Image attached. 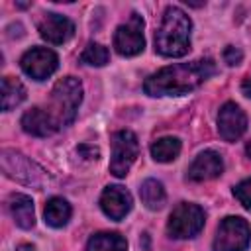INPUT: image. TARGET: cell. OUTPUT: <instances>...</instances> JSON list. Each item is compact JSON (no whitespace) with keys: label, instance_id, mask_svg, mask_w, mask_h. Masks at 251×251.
Segmentation results:
<instances>
[{"label":"cell","instance_id":"24","mask_svg":"<svg viewBox=\"0 0 251 251\" xmlns=\"http://www.w3.org/2000/svg\"><path fill=\"white\" fill-rule=\"evenodd\" d=\"M80 155H84V159H98V155H100V151L96 149V147H90V145H80L78 149H76Z\"/></svg>","mask_w":251,"mask_h":251},{"label":"cell","instance_id":"13","mask_svg":"<svg viewBox=\"0 0 251 251\" xmlns=\"http://www.w3.org/2000/svg\"><path fill=\"white\" fill-rule=\"evenodd\" d=\"M224 173V161H222V155L218 151H202L194 161L192 165L188 167V178L190 180H196V182H202V180H212L216 176H220Z\"/></svg>","mask_w":251,"mask_h":251},{"label":"cell","instance_id":"18","mask_svg":"<svg viewBox=\"0 0 251 251\" xmlns=\"http://www.w3.org/2000/svg\"><path fill=\"white\" fill-rule=\"evenodd\" d=\"M25 100V86L14 78V76H4L2 78V110L8 112L22 104Z\"/></svg>","mask_w":251,"mask_h":251},{"label":"cell","instance_id":"22","mask_svg":"<svg viewBox=\"0 0 251 251\" xmlns=\"http://www.w3.org/2000/svg\"><path fill=\"white\" fill-rule=\"evenodd\" d=\"M233 196L239 200V204L247 210H251V178L241 180L235 188H233Z\"/></svg>","mask_w":251,"mask_h":251},{"label":"cell","instance_id":"17","mask_svg":"<svg viewBox=\"0 0 251 251\" xmlns=\"http://www.w3.org/2000/svg\"><path fill=\"white\" fill-rule=\"evenodd\" d=\"M86 251H127V241L120 233L100 231L88 239Z\"/></svg>","mask_w":251,"mask_h":251},{"label":"cell","instance_id":"1","mask_svg":"<svg viewBox=\"0 0 251 251\" xmlns=\"http://www.w3.org/2000/svg\"><path fill=\"white\" fill-rule=\"evenodd\" d=\"M216 73L212 59H196L190 63H176L159 69L143 82V90L149 96H180L198 88L206 78Z\"/></svg>","mask_w":251,"mask_h":251},{"label":"cell","instance_id":"23","mask_svg":"<svg viewBox=\"0 0 251 251\" xmlns=\"http://www.w3.org/2000/svg\"><path fill=\"white\" fill-rule=\"evenodd\" d=\"M241 59H243L241 49H237V47H233V45H227V47L224 49V61H226L229 67L239 65V63H241Z\"/></svg>","mask_w":251,"mask_h":251},{"label":"cell","instance_id":"12","mask_svg":"<svg viewBox=\"0 0 251 251\" xmlns=\"http://www.w3.org/2000/svg\"><path fill=\"white\" fill-rule=\"evenodd\" d=\"M37 27H39V35L53 45H61L69 41L75 33V24L61 14H45V18L39 22Z\"/></svg>","mask_w":251,"mask_h":251},{"label":"cell","instance_id":"25","mask_svg":"<svg viewBox=\"0 0 251 251\" xmlns=\"http://www.w3.org/2000/svg\"><path fill=\"white\" fill-rule=\"evenodd\" d=\"M241 90H243V94H245V96H249V98H251V76L243 80V84H241Z\"/></svg>","mask_w":251,"mask_h":251},{"label":"cell","instance_id":"11","mask_svg":"<svg viewBox=\"0 0 251 251\" xmlns=\"http://www.w3.org/2000/svg\"><path fill=\"white\" fill-rule=\"evenodd\" d=\"M131 194L118 184L106 186L100 196V208L110 220H124L131 210Z\"/></svg>","mask_w":251,"mask_h":251},{"label":"cell","instance_id":"10","mask_svg":"<svg viewBox=\"0 0 251 251\" xmlns=\"http://www.w3.org/2000/svg\"><path fill=\"white\" fill-rule=\"evenodd\" d=\"M247 129V116L235 102H226L218 114V131L222 139L235 141Z\"/></svg>","mask_w":251,"mask_h":251},{"label":"cell","instance_id":"6","mask_svg":"<svg viewBox=\"0 0 251 251\" xmlns=\"http://www.w3.org/2000/svg\"><path fill=\"white\" fill-rule=\"evenodd\" d=\"M204 220H206L204 210L198 204L182 202L171 212L167 222V233L169 237H175V239L194 237L204 227Z\"/></svg>","mask_w":251,"mask_h":251},{"label":"cell","instance_id":"16","mask_svg":"<svg viewBox=\"0 0 251 251\" xmlns=\"http://www.w3.org/2000/svg\"><path fill=\"white\" fill-rule=\"evenodd\" d=\"M71 204L61 198V196H53L47 200L43 216H45V224L51 227H63L67 226V222L71 220Z\"/></svg>","mask_w":251,"mask_h":251},{"label":"cell","instance_id":"19","mask_svg":"<svg viewBox=\"0 0 251 251\" xmlns=\"http://www.w3.org/2000/svg\"><path fill=\"white\" fill-rule=\"evenodd\" d=\"M139 196H141V202L149 208V210H159L165 206V200H167V194H165V188L159 180L155 178H147L141 182L139 186Z\"/></svg>","mask_w":251,"mask_h":251},{"label":"cell","instance_id":"9","mask_svg":"<svg viewBox=\"0 0 251 251\" xmlns=\"http://www.w3.org/2000/svg\"><path fill=\"white\" fill-rule=\"evenodd\" d=\"M20 67L33 80H45L47 76H51L57 71L59 57L55 51H51L47 47H31L29 51H25L22 55Z\"/></svg>","mask_w":251,"mask_h":251},{"label":"cell","instance_id":"20","mask_svg":"<svg viewBox=\"0 0 251 251\" xmlns=\"http://www.w3.org/2000/svg\"><path fill=\"white\" fill-rule=\"evenodd\" d=\"M178 153H180V141H178V137L167 135V137L157 139L151 145V157L155 161H159V163H171V161H175L178 157Z\"/></svg>","mask_w":251,"mask_h":251},{"label":"cell","instance_id":"27","mask_svg":"<svg viewBox=\"0 0 251 251\" xmlns=\"http://www.w3.org/2000/svg\"><path fill=\"white\" fill-rule=\"evenodd\" d=\"M245 153H247V155H249V157H251V141H249V143H247V145H245Z\"/></svg>","mask_w":251,"mask_h":251},{"label":"cell","instance_id":"21","mask_svg":"<svg viewBox=\"0 0 251 251\" xmlns=\"http://www.w3.org/2000/svg\"><path fill=\"white\" fill-rule=\"evenodd\" d=\"M80 61L90 67H104L110 61V51L100 43H88L80 53Z\"/></svg>","mask_w":251,"mask_h":251},{"label":"cell","instance_id":"4","mask_svg":"<svg viewBox=\"0 0 251 251\" xmlns=\"http://www.w3.org/2000/svg\"><path fill=\"white\" fill-rule=\"evenodd\" d=\"M0 167L8 178L22 182V184H27V186H33V188H43L45 182L49 180L47 173L39 165H35L31 159L18 153L16 149H4L2 151Z\"/></svg>","mask_w":251,"mask_h":251},{"label":"cell","instance_id":"2","mask_svg":"<svg viewBox=\"0 0 251 251\" xmlns=\"http://www.w3.org/2000/svg\"><path fill=\"white\" fill-rule=\"evenodd\" d=\"M190 18L178 6H167L155 31V51L165 57H182L190 51Z\"/></svg>","mask_w":251,"mask_h":251},{"label":"cell","instance_id":"8","mask_svg":"<svg viewBox=\"0 0 251 251\" xmlns=\"http://www.w3.org/2000/svg\"><path fill=\"white\" fill-rule=\"evenodd\" d=\"M143 18L133 12L129 20L122 25H118L114 33V47L120 55L124 57H133L139 55L145 47V37H143Z\"/></svg>","mask_w":251,"mask_h":251},{"label":"cell","instance_id":"14","mask_svg":"<svg viewBox=\"0 0 251 251\" xmlns=\"http://www.w3.org/2000/svg\"><path fill=\"white\" fill-rule=\"evenodd\" d=\"M22 127H24V131H27L35 137H47V135H51L59 129V126L55 124L51 114L47 110L39 108V106L29 108L22 116Z\"/></svg>","mask_w":251,"mask_h":251},{"label":"cell","instance_id":"26","mask_svg":"<svg viewBox=\"0 0 251 251\" xmlns=\"http://www.w3.org/2000/svg\"><path fill=\"white\" fill-rule=\"evenodd\" d=\"M16 251H35V247L33 245H29V243H22V245H18V249Z\"/></svg>","mask_w":251,"mask_h":251},{"label":"cell","instance_id":"3","mask_svg":"<svg viewBox=\"0 0 251 251\" xmlns=\"http://www.w3.org/2000/svg\"><path fill=\"white\" fill-rule=\"evenodd\" d=\"M80 102H82V84H80V80L75 78V76H65V78L57 80V84L53 86L51 108L47 112L51 114V118L55 120V124L59 127L69 126L75 120Z\"/></svg>","mask_w":251,"mask_h":251},{"label":"cell","instance_id":"5","mask_svg":"<svg viewBox=\"0 0 251 251\" xmlns=\"http://www.w3.org/2000/svg\"><path fill=\"white\" fill-rule=\"evenodd\" d=\"M251 243V226L247 220L239 216H227L220 222L216 237H214V251H245Z\"/></svg>","mask_w":251,"mask_h":251},{"label":"cell","instance_id":"7","mask_svg":"<svg viewBox=\"0 0 251 251\" xmlns=\"http://www.w3.org/2000/svg\"><path fill=\"white\" fill-rule=\"evenodd\" d=\"M139 155V143L133 131L120 129L112 133V159H110V173L118 178L126 176L129 167Z\"/></svg>","mask_w":251,"mask_h":251},{"label":"cell","instance_id":"15","mask_svg":"<svg viewBox=\"0 0 251 251\" xmlns=\"http://www.w3.org/2000/svg\"><path fill=\"white\" fill-rule=\"evenodd\" d=\"M10 214L18 227L31 229L35 226V212H33V200L27 194H12L10 196Z\"/></svg>","mask_w":251,"mask_h":251}]
</instances>
